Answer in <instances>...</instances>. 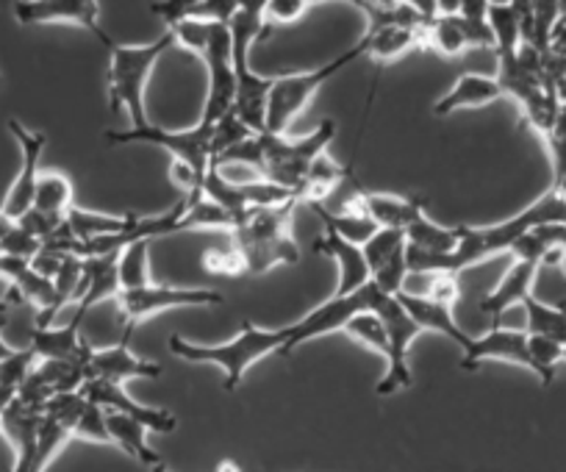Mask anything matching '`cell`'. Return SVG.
I'll list each match as a JSON object with an SVG mask.
<instances>
[{"label":"cell","mask_w":566,"mask_h":472,"mask_svg":"<svg viewBox=\"0 0 566 472\" xmlns=\"http://www.w3.org/2000/svg\"><path fill=\"white\" fill-rule=\"evenodd\" d=\"M553 222H566V203L558 189L549 187L542 198L533 200L511 220L494 222V225H459V245L453 253H422L406 245L408 273L459 275L461 270L475 268L486 259L511 253L516 240H522L525 233L542 225H553Z\"/></svg>","instance_id":"6da1fadb"},{"label":"cell","mask_w":566,"mask_h":472,"mask_svg":"<svg viewBox=\"0 0 566 472\" xmlns=\"http://www.w3.org/2000/svg\"><path fill=\"white\" fill-rule=\"evenodd\" d=\"M336 134L334 120H323L314 128L308 137L290 139L286 134H250L244 143L233 145L231 150L220 156L211 165H250L261 172L264 181L277 183V187H286L292 192H297L301 198L303 181H306L308 170H312L314 161L328 150L331 139Z\"/></svg>","instance_id":"7a4b0ae2"},{"label":"cell","mask_w":566,"mask_h":472,"mask_svg":"<svg viewBox=\"0 0 566 472\" xmlns=\"http://www.w3.org/2000/svg\"><path fill=\"white\" fill-rule=\"evenodd\" d=\"M290 334L292 325H283V328H259L253 319H244L242 331L233 339L217 342V345H200V342H189L178 334H172L167 342H170V353L178 356V359L192 361V365L220 367L226 373V389L233 392L255 361H261L270 353L283 350V345L290 342Z\"/></svg>","instance_id":"3957f363"},{"label":"cell","mask_w":566,"mask_h":472,"mask_svg":"<svg viewBox=\"0 0 566 472\" xmlns=\"http://www.w3.org/2000/svg\"><path fill=\"white\" fill-rule=\"evenodd\" d=\"M292 203L275 206V209H250L233 228V248L242 256L244 273L261 275L275 264H295L301 259L295 237H292Z\"/></svg>","instance_id":"277c9868"},{"label":"cell","mask_w":566,"mask_h":472,"mask_svg":"<svg viewBox=\"0 0 566 472\" xmlns=\"http://www.w3.org/2000/svg\"><path fill=\"white\" fill-rule=\"evenodd\" d=\"M170 48H176L170 31L148 45H112L108 59V108L128 114L130 128H148V108H145V86L156 62L165 56Z\"/></svg>","instance_id":"5b68a950"},{"label":"cell","mask_w":566,"mask_h":472,"mask_svg":"<svg viewBox=\"0 0 566 472\" xmlns=\"http://www.w3.org/2000/svg\"><path fill=\"white\" fill-rule=\"evenodd\" d=\"M361 56H367V40H364V36L350 48V51L339 53V56L331 59L323 67L303 70V73L275 75V78H272L270 103H266V132L286 134V128H290L297 114L312 103V97L317 95L336 73H342L347 64H353Z\"/></svg>","instance_id":"8992f818"},{"label":"cell","mask_w":566,"mask_h":472,"mask_svg":"<svg viewBox=\"0 0 566 472\" xmlns=\"http://www.w3.org/2000/svg\"><path fill=\"white\" fill-rule=\"evenodd\" d=\"M373 312L384 319L386 334H389V353H386V373L378 381V389L375 392L380 398L386 395H395L400 389L411 387V367H408V350H411V342L417 339L419 328L408 312L402 308V303L397 297L384 295L378 290V297L373 303Z\"/></svg>","instance_id":"52a82bcc"},{"label":"cell","mask_w":566,"mask_h":472,"mask_svg":"<svg viewBox=\"0 0 566 472\" xmlns=\"http://www.w3.org/2000/svg\"><path fill=\"white\" fill-rule=\"evenodd\" d=\"M211 128L198 123L195 128H184V132H167L150 123L148 128H128V132H106V139L112 145H128V143H148L156 148L172 154V159L184 161L192 167L195 172L206 176L211 165Z\"/></svg>","instance_id":"ba28073f"},{"label":"cell","mask_w":566,"mask_h":472,"mask_svg":"<svg viewBox=\"0 0 566 472\" xmlns=\"http://www.w3.org/2000/svg\"><path fill=\"white\" fill-rule=\"evenodd\" d=\"M375 297H378V286H375L373 281H369L367 286H361L358 292H353V295L328 297V301L319 303L314 312H308L306 317L297 319V323H292L290 342L283 345L281 356H290V353H295L297 347L306 345V342H312V339H317V336L345 331V325L350 323L356 314L373 312Z\"/></svg>","instance_id":"9c48e42d"},{"label":"cell","mask_w":566,"mask_h":472,"mask_svg":"<svg viewBox=\"0 0 566 472\" xmlns=\"http://www.w3.org/2000/svg\"><path fill=\"white\" fill-rule=\"evenodd\" d=\"M222 295L214 290H184V286H142V290L119 292L117 306L119 317L125 323V339L142 319L156 317L167 308H187V306H220Z\"/></svg>","instance_id":"30bf717a"},{"label":"cell","mask_w":566,"mask_h":472,"mask_svg":"<svg viewBox=\"0 0 566 472\" xmlns=\"http://www.w3.org/2000/svg\"><path fill=\"white\" fill-rule=\"evenodd\" d=\"M203 62L206 70H209V90H206L200 123L214 126L217 120L233 112V103H237V75H233L231 31H228V25H217L203 53Z\"/></svg>","instance_id":"8fae6325"},{"label":"cell","mask_w":566,"mask_h":472,"mask_svg":"<svg viewBox=\"0 0 566 472\" xmlns=\"http://www.w3.org/2000/svg\"><path fill=\"white\" fill-rule=\"evenodd\" d=\"M9 134L18 139L20 145V172L14 178L12 189L3 198V206H0V214L7 220L18 222L25 211L34 206L36 195V181H40V159L45 154L48 137L42 132H31L20 120H9Z\"/></svg>","instance_id":"7c38bea8"},{"label":"cell","mask_w":566,"mask_h":472,"mask_svg":"<svg viewBox=\"0 0 566 472\" xmlns=\"http://www.w3.org/2000/svg\"><path fill=\"white\" fill-rule=\"evenodd\" d=\"M14 18L20 25H48L70 23L90 31L103 48L112 51L114 42L101 31V3L97 0H20L14 3Z\"/></svg>","instance_id":"4fadbf2b"},{"label":"cell","mask_w":566,"mask_h":472,"mask_svg":"<svg viewBox=\"0 0 566 472\" xmlns=\"http://www.w3.org/2000/svg\"><path fill=\"white\" fill-rule=\"evenodd\" d=\"M90 403L101 406L106 411H119V415L130 417V420L142 422V426L148 428V431L156 433H170L178 428L176 415L165 409H148V406H142L139 400H134L128 395V389L123 384H112V381H101V378H86L84 387L78 389Z\"/></svg>","instance_id":"5bb4252c"},{"label":"cell","mask_w":566,"mask_h":472,"mask_svg":"<svg viewBox=\"0 0 566 472\" xmlns=\"http://www.w3.org/2000/svg\"><path fill=\"white\" fill-rule=\"evenodd\" d=\"M483 361H509L533 373L527 334L514 328H492L483 336H472V345L461 350V370H478Z\"/></svg>","instance_id":"9a60e30c"},{"label":"cell","mask_w":566,"mask_h":472,"mask_svg":"<svg viewBox=\"0 0 566 472\" xmlns=\"http://www.w3.org/2000/svg\"><path fill=\"white\" fill-rule=\"evenodd\" d=\"M42 417H45V409H34L18 398L0 411V433L9 439L14 450L12 472H34Z\"/></svg>","instance_id":"2e32d148"},{"label":"cell","mask_w":566,"mask_h":472,"mask_svg":"<svg viewBox=\"0 0 566 472\" xmlns=\"http://www.w3.org/2000/svg\"><path fill=\"white\" fill-rule=\"evenodd\" d=\"M161 367L156 361L139 359L128 347V339L117 342L112 347H92L86 378H101L112 384H128L134 378H159Z\"/></svg>","instance_id":"e0dca14e"},{"label":"cell","mask_w":566,"mask_h":472,"mask_svg":"<svg viewBox=\"0 0 566 472\" xmlns=\"http://www.w3.org/2000/svg\"><path fill=\"white\" fill-rule=\"evenodd\" d=\"M31 350L40 361H75V365H90L92 345L81 339V319H70L62 328H34L31 331Z\"/></svg>","instance_id":"ac0fdd59"},{"label":"cell","mask_w":566,"mask_h":472,"mask_svg":"<svg viewBox=\"0 0 566 472\" xmlns=\"http://www.w3.org/2000/svg\"><path fill=\"white\" fill-rule=\"evenodd\" d=\"M542 270L538 262H527V259H514V264L509 268V273L500 279V284L489 292L481 301V312L489 314L494 323V328L500 325V317H503L509 308L522 306L525 297L533 295V284H536V275Z\"/></svg>","instance_id":"d6986e66"},{"label":"cell","mask_w":566,"mask_h":472,"mask_svg":"<svg viewBox=\"0 0 566 472\" xmlns=\"http://www.w3.org/2000/svg\"><path fill=\"white\" fill-rule=\"evenodd\" d=\"M314 251L319 256H328L336 262V275H339V284H336V297H345L358 292L361 286L369 284V268L367 259H364V251L358 245H350V242L339 240L334 233L325 231L317 242H314Z\"/></svg>","instance_id":"ffe728a7"},{"label":"cell","mask_w":566,"mask_h":472,"mask_svg":"<svg viewBox=\"0 0 566 472\" xmlns=\"http://www.w3.org/2000/svg\"><path fill=\"white\" fill-rule=\"evenodd\" d=\"M395 297L402 303V308H406L408 317L417 323L419 331H433V334L439 336H448V339L455 342L461 350H467V347L472 345V336L467 334V331H461V325L455 323L453 306H444V303H437L424 295H411V292L406 290Z\"/></svg>","instance_id":"44dd1931"},{"label":"cell","mask_w":566,"mask_h":472,"mask_svg":"<svg viewBox=\"0 0 566 472\" xmlns=\"http://www.w3.org/2000/svg\"><path fill=\"white\" fill-rule=\"evenodd\" d=\"M505 92L500 78L494 75H481V73H464L453 84V90L444 97H439V103L433 106L437 117H450V114L461 112V108H483L489 103L500 101Z\"/></svg>","instance_id":"7402d4cb"},{"label":"cell","mask_w":566,"mask_h":472,"mask_svg":"<svg viewBox=\"0 0 566 472\" xmlns=\"http://www.w3.org/2000/svg\"><path fill=\"white\" fill-rule=\"evenodd\" d=\"M117 259L119 253L112 256H95L84 259V292L78 297V306H75V319H84V314L90 308H95L97 303H103L106 297L119 295V275H117Z\"/></svg>","instance_id":"603a6c76"},{"label":"cell","mask_w":566,"mask_h":472,"mask_svg":"<svg viewBox=\"0 0 566 472\" xmlns=\"http://www.w3.org/2000/svg\"><path fill=\"white\" fill-rule=\"evenodd\" d=\"M424 31L402 29V25H386L378 31H364V40H367V56L373 59L375 67L384 70L389 64L400 62L402 56H408L411 51L422 45Z\"/></svg>","instance_id":"cb8c5ba5"},{"label":"cell","mask_w":566,"mask_h":472,"mask_svg":"<svg viewBox=\"0 0 566 472\" xmlns=\"http://www.w3.org/2000/svg\"><path fill=\"white\" fill-rule=\"evenodd\" d=\"M361 209L378 228H400V231H406L422 214V198H400V195L364 189Z\"/></svg>","instance_id":"d4e9b609"},{"label":"cell","mask_w":566,"mask_h":472,"mask_svg":"<svg viewBox=\"0 0 566 472\" xmlns=\"http://www.w3.org/2000/svg\"><path fill=\"white\" fill-rule=\"evenodd\" d=\"M489 31L494 36V48L503 59H514L525 45V29H522V3H489L486 12Z\"/></svg>","instance_id":"484cf974"},{"label":"cell","mask_w":566,"mask_h":472,"mask_svg":"<svg viewBox=\"0 0 566 472\" xmlns=\"http://www.w3.org/2000/svg\"><path fill=\"white\" fill-rule=\"evenodd\" d=\"M106 426L112 442L117 444L119 450H125L130 459H136L145 466L161 464L159 453L148 444V428L142 426V422L130 420V417L119 415V411H106Z\"/></svg>","instance_id":"4316f807"},{"label":"cell","mask_w":566,"mask_h":472,"mask_svg":"<svg viewBox=\"0 0 566 472\" xmlns=\"http://www.w3.org/2000/svg\"><path fill=\"white\" fill-rule=\"evenodd\" d=\"M422 45L424 48H433L437 53L442 56L453 59L459 53H464L470 45V34H467V25L459 14H439L437 20L424 25V34H422Z\"/></svg>","instance_id":"83f0119b"},{"label":"cell","mask_w":566,"mask_h":472,"mask_svg":"<svg viewBox=\"0 0 566 472\" xmlns=\"http://www.w3.org/2000/svg\"><path fill=\"white\" fill-rule=\"evenodd\" d=\"M312 209L323 220L325 231L339 237V240L350 242V245L364 248L373 240L375 231H378V225L364 211H325L323 206H312Z\"/></svg>","instance_id":"f1b7e54d"},{"label":"cell","mask_w":566,"mask_h":472,"mask_svg":"<svg viewBox=\"0 0 566 472\" xmlns=\"http://www.w3.org/2000/svg\"><path fill=\"white\" fill-rule=\"evenodd\" d=\"M406 245L422 253H453L455 245H459V228L439 225L422 211L406 228Z\"/></svg>","instance_id":"f546056e"},{"label":"cell","mask_w":566,"mask_h":472,"mask_svg":"<svg viewBox=\"0 0 566 472\" xmlns=\"http://www.w3.org/2000/svg\"><path fill=\"white\" fill-rule=\"evenodd\" d=\"M31 209L64 222L70 209H73V181L62 176V172H42L40 181H36V195Z\"/></svg>","instance_id":"4dcf8cb0"},{"label":"cell","mask_w":566,"mask_h":472,"mask_svg":"<svg viewBox=\"0 0 566 472\" xmlns=\"http://www.w3.org/2000/svg\"><path fill=\"white\" fill-rule=\"evenodd\" d=\"M67 228L78 237L81 242L97 240V237H112V233L128 231L134 217L130 214H103V211L90 209H70Z\"/></svg>","instance_id":"1f68e13d"},{"label":"cell","mask_w":566,"mask_h":472,"mask_svg":"<svg viewBox=\"0 0 566 472\" xmlns=\"http://www.w3.org/2000/svg\"><path fill=\"white\" fill-rule=\"evenodd\" d=\"M527 317V331L531 336H544L566 345V306H549V303L538 301V297H525L522 303Z\"/></svg>","instance_id":"d6a6232c"},{"label":"cell","mask_w":566,"mask_h":472,"mask_svg":"<svg viewBox=\"0 0 566 472\" xmlns=\"http://www.w3.org/2000/svg\"><path fill=\"white\" fill-rule=\"evenodd\" d=\"M233 225H237V220H233L231 211H226L220 203L206 198V195L198 200L181 198V222H178V231H192V228H220V231H233Z\"/></svg>","instance_id":"836d02e7"},{"label":"cell","mask_w":566,"mask_h":472,"mask_svg":"<svg viewBox=\"0 0 566 472\" xmlns=\"http://www.w3.org/2000/svg\"><path fill=\"white\" fill-rule=\"evenodd\" d=\"M148 240L130 242L125 251H119L117 259V275H119V292L142 290L150 286V264H148Z\"/></svg>","instance_id":"e575fe53"},{"label":"cell","mask_w":566,"mask_h":472,"mask_svg":"<svg viewBox=\"0 0 566 472\" xmlns=\"http://www.w3.org/2000/svg\"><path fill=\"white\" fill-rule=\"evenodd\" d=\"M345 334L350 336L353 342H358V345H364L367 350L378 353V356L386 359V353H389V334H386L384 319L375 312L356 314V317L345 325Z\"/></svg>","instance_id":"d590c367"},{"label":"cell","mask_w":566,"mask_h":472,"mask_svg":"<svg viewBox=\"0 0 566 472\" xmlns=\"http://www.w3.org/2000/svg\"><path fill=\"white\" fill-rule=\"evenodd\" d=\"M361 251L364 259H367L369 279H373L375 270L384 268L389 259H395L397 253L406 251V231H400V228H378L373 240H369Z\"/></svg>","instance_id":"8d00e7d4"},{"label":"cell","mask_w":566,"mask_h":472,"mask_svg":"<svg viewBox=\"0 0 566 472\" xmlns=\"http://www.w3.org/2000/svg\"><path fill=\"white\" fill-rule=\"evenodd\" d=\"M527 350H531L533 376H536L544 387H549L555 378V367L564 361V345L553 339H544V336L527 334Z\"/></svg>","instance_id":"74e56055"},{"label":"cell","mask_w":566,"mask_h":472,"mask_svg":"<svg viewBox=\"0 0 566 472\" xmlns=\"http://www.w3.org/2000/svg\"><path fill=\"white\" fill-rule=\"evenodd\" d=\"M217 25L222 23H209V20H195V18H184L178 23L167 25V31L176 40V48H184V51L195 53V56L203 59L206 48H209L211 34H214Z\"/></svg>","instance_id":"f35d334b"},{"label":"cell","mask_w":566,"mask_h":472,"mask_svg":"<svg viewBox=\"0 0 566 472\" xmlns=\"http://www.w3.org/2000/svg\"><path fill=\"white\" fill-rule=\"evenodd\" d=\"M250 134H255L253 128L244 126L242 120H239L237 114H226L222 120L214 123V128H211V161L220 159L226 150H231L233 145L244 143V139L250 137Z\"/></svg>","instance_id":"ab89813d"},{"label":"cell","mask_w":566,"mask_h":472,"mask_svg":"<svg viewBox=\"0 0 566 472\" xmlns=\"http://www.w3.org/2000/svg\"><path fill=\"white\" fill-rule=\"evenodd\" d=\"M36 353L31 350V347H23V350H14L9 359L0 361V387L12 389V392H18L20 387L25 384V378L34 373L36 367Z\"/></svg>","instance_id":"60d3db41"},{"label":"cell","mask_w":566,"mask_h":472,"mask_svg":"<svg viewBox=\"0 0 566 472\" xmlns=\"http://www.w3.org/2000/svg\"><path fill=\"white\" fill-rule=\"evenodd\" d=\"M73 439H84V442H95V444H114L112 437H108L106 409H101V406L86 400V409L81 411V417L73 426Z\"/></svg>","instance_id":"b9f144b4"},{"label":"cell","mask_w":566,"mask_h":472,"mask_svg":"<svg viewBox=\"0 0 566 472\" xmlns=\"http://www.w3.org/2000/svg\"><path fill=\"white\" fill-rule=\"evenodd\" d=\"M40 251H42V242L36 240L34 233L20 228L18 222H14V225L7 231V237L0 240V253H7V256H14V259H25V262H31Z\"/></svg>","instance_id":"7bdbcfd3"},{"label":"cell","mask_w":566,"mask_h":472,"mask_svg":"<svg viewBox=\"0 0 566 472\" xmlns=\"http://www.w3.org/2000/svg\"><path fill=\"white\" fill-rule=\"evenodd\" d=\"M424 297H431V301L444 303V306H455L461 297V286L455 275L448 273H437L428 275V290H424Z\"/></svg>","instance_id":"ee69618b"},{"label":"cell","mask_w":566,"mask_h":472,"mask_svg":"<svg viewBox=\"0 0 566 472\" xmlns=\"http://www.w3.org/2000/svg\"><path fill=\"white\" fill-rule=\"evenodd\" d=\"M203 264L209 273H217V275L244 273V262H242V256L237 253V248H233V251H206Z\"/></svg>","instance_id":"f6af8a7d"},{"label":"cell","mask_w":566,"mask_h":472,"mask_svg":"<svg viewBox=\"0 0 566 472\" xmlns=\"http://www.w3.org/2000/svg\"><path fill=\"white\" fill-rule=\"evenodd\" d=\"M308 9H312V3H306V0H270L266 3V20H272V23H295Z\"/></svg>","instance_id":"bcb514c9"},{"label":"cell","mask_w":566,"mask_h":472,"mask_svg":"<svg viewBox=\"0 0 566 472\" xmlns=\"http://www.w3.org/2000/svg\"><path fill=\"white\" fill-rule=\"evenodd\" d=\"M536 233L547 242L549 248H560L566 251V222H553V225H542L536 228Z\"/></svg>","instance_id":"7dc6e473"},{"label":"cell","mask_w":566,"mask_h":472,"mask_svg":"<svg viewBox=\"0 0 566 472\" xmlns=\"http://www.w3.org/2000/svg\"><path fill=\"white\" fill-rule=\"evenodd\" d=\"M18 301V297H14V292H9V297L7 301H0V325L7 323V317H9V308H12V303Z\"/></svg>","instance_id":"c3c4849f"},{"label":"cell","mask_w":566,"mask_h":472,"mask_svg":"<svg viewBox=\"0 0 566 472\" xmlns=\"http://www.w3.org/2000/svg\"><path fill=\"white\" fill-rule=\"evenodd\" d=\"M12 353H14V347H12V345H7V342H3V336H0V361L9 359V356H12Z\"/></svg>","instance_id":"681fc988"},{"label":"cell","mask_w":566,"mask_h":472,"mask_svg":"<svg viewBox=\"0 0 566 472\" xmlns=\"http://www.w3.org/2000/svg\"><path fill=\"white\" fill-rule=\"evenodd\" d=\"M12 225H14L12 220H7V217L0 214V240H3V237H7V231H9V228H12Z\"/></svg>","instance_id":"f907efd6"},{"label":"cell","mask_w":566,"mask_h":472,"mask_svg":"<svg viewBox=\"0 0 566 472\" xmlns=\"http://www.w3.org/2000/svg\"><path fill=\"white\" fill-rule=\"evenodd\" d=\"M217 472H239V466L233 464V461H222V464L217 466Z\"/></svg>","instance_id":"816d5d0a"},{"label":"cell","mask_w":566,"mask_h":472,"mask_svg":"<svg viewBox=\"0 0 566 472\" xmlns=\"http://www.w3.org/2000/svg\"><path fill=\"white\" fill-rule=\"evenodd\" d=\"M555 189H558L560 192V198H564V203H566V178L560 183H555Z\"/></svg>","instance_id":"f5cc1de1"},{"label":"cell","mask_w":566,"mask_h":472,"mask_svg":"<svg viewBox=\"0 0 566 472\" xmlns=\"http://www.w3.org/2000/svg\"><path fill=\"white\" fill-rule=\"evenodd\" d=\"M150 472H167V470H165V464H156V466H150Z\"/></svg>","instance_id":"db71d44e"},{"label":"cell","mask_w":566,"mask_h":472,"mask_svg":"<svg viewBox=\"0 0 566 472\" xmlns=\"http://www.w3.org/2000/svg\"><path fill=\"white\" fill-rule=\"evenodd\" d=\"M560 268H564V273H566V251H564V262H560Z\"/></svg>","instance_id":"11a10c76"},{"label":"cell","mask_w":566,"mask_h":472,"mask_svg":"<svg viewBox=\"0 0 566 472\" xmlns=\"http://www.w3.org/2000/svg\"><path fill=\"white\" fill-rule=\"evenodd\" d=\"M564 361H566V345H564Z\"/></svg>","instance_id":"9f6ffc18"}]
</instances>
